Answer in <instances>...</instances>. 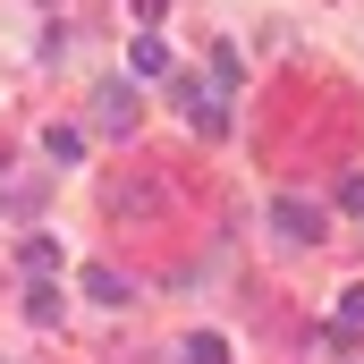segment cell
<instances>
[{
    "mask_svg": "<svg viewBox=\"0 0 364 364\" xmlns=\"http://www.w3.org/2000/svg\"><path fill=\"white\" fill-rule=\"evenodd\" d=\"M178 110L195 136H229V93L220 85H195V77H178Z\"/></svg>",
    "mask_w": 364,
    "mask_h": 364,
    "instance_id": "cell-1",
    "label": "cell"
},
{
    "mask_svg": "<svg viewBox=\"0 0 364 364\" xmlns=\"http://www.w3.org/2000/svg\"><path fill=\"white\" fill-rule=\"evenodd\" d=\"M93 127L102 136H136V85L119 77V85H93Z\"/></svg>",
    "mask_w": 364,
    "mask_h": 364,
    "instance_id": "cell-2",
    "label": "cell"
},
{
    "mask_svg": "<svg viewBox=\"0 0 364 364\" xmlns=\"http://www.w3.org/2000/svg\"><path fill=\"white\" fill-rule=\"evenodd\" d=\"M272 229L296 237V246H314V237H322V212H314L305 195H272Z\"/></svg>",
    "mask_w": 364,
    "mask_h": 364,
    "instance_id": "cell-3",
    "label": "cell"
},
{
    "mask_svg": "<svg viewBox=\"0 0 364 364\" xmlns=\"http://www.w3.org/2000/svg\"><path fill=\"white\" fill-rule=\"evenodd\" d=\"M77 288H85L93 305H127V296H136V288H127V272H110V263H85V279H77Z\"/></svg>",
    "mask_w": 364,
    "mask_h": 364,
    "instance_id": "cell-4",
    "label": "cell"
},
{
    "mask_svg": "<svg viewBox=\"0 0 364 364\" xmlns=\"http://www.w3.org/2000/svg\"><path fill=\"white\" fill-rule=\"evenodd\" d=\"M127 77H170V43L161 34H136L127 43Z\"/></svg>",
    "mask_w": 364,
    "mask_h": 364,
    "instance_id": "cell-5",
    "label": "cell"
},
{
    "mask_svg": "<svg viewBox=\"0 0 364 364\" xmlns=\"http://www.w3.org/2000/svg\"><path fill=\"white\" fill-rule=\"evenodd\" d=\"M153 203H161L153 178H110V212H153Z\"/></svg>",
    "mask_w": 364,
    "mask_h": 364,
    "instance_id": "cell-6",
    "label": "cell"
},
{
    "mask_svg": "<svg viewBox=\"0 0 364 364\" xmlns=\"http://www.w3.org/2000/svg\"><path fill=\"white\" fill-rule=\"evenodd\" d=\"M43 153H51V161H85V127H77V119L43 127Z\"/></svg>",
    "mask_w": 364,
    "mask_h": 364,
    "instance_id": "cell-7",
    "label": "cell"
},
{
    "mask_svg": "<svg viewBox=\"0 0 364 364\" xmlns=\"http://www.w3.org/2000/svg\"><path fill=\"white\" fill-rule=\"evenodd\" d=\"M26 272H34V279L60 272V237H26Z\"/></svg>",
    "mask_w": 364,
    "mask_h": 364,
    "instance_id": "cell-8",
    "label": "cell"
},
{
    "mask_svg": "<svg viewBox=\"0 0 364 364\" xmlns=\"http://www.w3.org/2000/svg\"><path fill=\"white\" fill-rule=\"evenodd\" d=\"M43 195H51V178H9V212H43Z\"/></svg>",
    "mask_w": 364,
    "mask_h": 364,
    "instance_id": "cell-9",
    "label": "cell"
},
{
    "mask_svg": "<svg viewBox=\"0 0 364 364\" xmlns=\"http://www.w3.org/2000/svg\"><path fill=\"white\" fill-rule=\"evenodd\" d=\"M186 364H229V339H220V331H195V339H186Z\"/></svg>",
    "mask_w": 364,
    "mask_h": 364,
    "instance_id": "cell-10",
    "label": "cell"
},
{
    "mask_svg": "<svg viewBox=\"0 0 364 364\" xmlns=\"http://www.w3.org/2000/svg\"><path fill=\"white\" fill-rule=\"evenodd\" d=\"M26 314H34V322H60V288H51V279H34V296H26Z\"/></svg>",
    "mask_w": 364,
    "mask_h": 364,
    "instance_id": "cell-11",
    "label": "cell"
},
{
    "mask_svg": "<svg viewBox=\"0 0 364 364\" xmlns=\"http://www.w3.org/2000/svg\"><path fill=\"white\" fill-rule=\"evenodd\" d=\"M339 322H348V331H364V288H348V296H339Z\"/></svg>",
    "mask_w": 364,
    "mask_h": 364,
    "instance_id": "cell-12",
    "label": "cell"
},
{
    "mask_svg": "<svg viewBox=\"0 0 364 364\" xmlns=\"http://www.w3.org/2000/svg\"><path fill=\"white\" fill-rule=\"evenodd\" d=\"M339 212H356V220H364V178H348V186H339Z\"/></svg>",
    "mask_w": 364,
    "mask_h": 364,
    "instance_id": "cell-13",
    "label": "cell"
}]
</instances>
